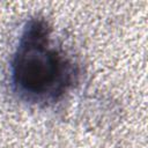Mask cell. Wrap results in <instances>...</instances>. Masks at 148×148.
<instances>
[{"instance_id": "cell-1", "label": "cell", "mask_w": 148, "mask_h": 148, "mask_svg": "<svg viewBox=\"0 0 148 148\" xmlns=\"http://www.w3.org/2000/svg\"><path fill=\"white\" fill-rule=\"evenodd\" d=\"M77 67L51 38L44 20L24 27L10 60V84L20 99L49 105L61 99L77 80Z\"/></svg>"}]
</instances>
